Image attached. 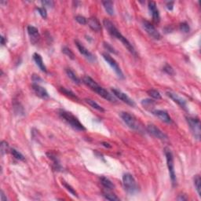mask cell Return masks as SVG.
Listing matches in <instances>:
<instances>
[{"instance_id":"1","label":"cell","mask_w":201,"mask_h":201,"mask_svg":"<svg viewBox=\"0 0 201 201\" xmlns=\"http://www.w3.org/2000/svg\"><path fill=\"white\" fill-rule=\"evenodd\" d=\"M103 25L104 26H105V28H106L107 31H108V32L109 33L112 37L119 39V41H121V43L126 46L127 49L131 54H134V55H136V51L135 50H134V46H132V44L128 41L127 39L121 33L119 32V31L116 28V26H115L112 22H110L109 20L105 19L103 21Z\"/></svg>"},{"instance_id":"2","label":"cell","mask_w":201,"mask_h":201,"mask_svg":"<svg viewBox=\"0 0 201 201\" xmlns=\"http://www.w3.org/2000/svg\"><path fill=\"white\" fill-rule=\"evenodd\" d=\"M83 83H84L85 85H87L88 87H90L93 91H94L95 93H97L98 95H100L101 97L105 98V100H107L108 102H116V99L115 98L114 95L111 94V93L107 91L105 89H104L103 87L98 85L91 77L88 76V75L84 76L83 77Z\"/></svg>"},{"instance_id":"3","label":"cell","mask_w":201,"mask_h":201,"mask_svg":"<svg viewBox=\"0 0 201 201\" xmlns=\"http://www.w3.org/2000/svg\"><path fill=\"white\" fill-rule=\"evenodd\" d=\"M58 114L59 116H61V118H62L68 124L70 125L73 129L77 130V131H86L85 127L80 123L79 120L71 112L65 111V110L60 109L58 112Z\"/></svg>"},{"instance_id":"4","label":"cell","mask_w":201,"mask_h":201,"mask_svg":"<svg viewBox=\"0 0 201 201\" xmlns=\"http://www.w3.org/2000/svg\"><path fill=\"white\" fill-rule=\"evenodd\" d=\"M164 153H165L167 168H168L169 174H170V179H171L172 184H173V185H175L177 182V179L175 170V164H174L173 154H172L171 151L169 149H167V148H166V149H164Z\"/></svg>"},{"instance_id":"5","label":"cell","mask_w":201,"mask_h":201,"mask_svg":"<svg viewBox=\"0 0 201 201\" xmlns=\"http://www.w3.org/2000/svg\"><path fill=\"white\" fill-rule=\"evenodd\" d=\"M123 184L125 190L130 194H134L137 191V185L132 175L127 173L123 176Z\"/></svg>"},{"instance_id":"6","label":"cell","mask_w":201,"mask_h":201,"mask_svg":"<svg viewBox=\"0 0 201 201\" xmlns=\"http://www.w3.org/2000/svg\"><path fill=\"white\" fill-rule=\"evenodd\" d=\"M186 121L188 123L189 127L193 133V136L195 138L199 140L200 138L201 134V127H200V121L199 119L196 117H193V116H187Z\"/></svg>"},{"instance_id":"7","label":"cell","mask_w":201,"mask_h":201,"mask_svg":"<svg viewBox=\"0 0 201 201\" xmlns=\"http://www.w3.org/2000/svg\"><path fill=\"white\" fill-rule=\"evenodd\" d=\"M120 117L123 119V121L127 125L128 127L132 130H135V131H140L141 126L134 116L126 112H123L120 113Z\"/></svg>"},{"instance_id":"8","label":"cell","mask_w":201,"mask_h":201,"mask_svg":"<svg viewBox=\"0 0 201 201\" xmlns=\"http://www.w3.org/2000/svg\"><path fill=\"white\" fill-rule=\"evenodd\" d=\"M102 57L105 59V61L109 65L110 67L114 70V72H116V74L117 75V76L119 77V78H124V75H123V72H122L121 69H120V67H119L118 63L116 62L114 58H112V57L109 54H107V53H103V54H102Z\"/></svg>"},{"instance_id":"9","label":"cell","mask_w":201,"mask_h":201,"mask_svg":"<svg viewBox=\"0 0 201 201\" xmlns=\"http://www.w3.org/2000/svg\"><path fill=\"white\" fill-rule=\"evenodd\" d=\"M142 24L143 28L146 30V32L149 34V36H151L152 39H156V40H159V39H161V35L152 24H151L149 22H147V21H144Z\"/></svg>"},{"instance_id":"10","label":"cell","mask_w":201,"mask_h":201,"mask_svg":"<svg viewBox=\"0 0 201 201\" xmlns=\"http://www.w3.org/2000/svg\"><path fill=\"white\" fill-rule=\"evenodd\" d=\"M112 92L113 95H114L116 98H117L118 99H119L120 101L123 102L124 103L127 104V105H130V106H132V107L135 106V103H134V101H133V100L131 99L127 94H126L125 93L122 92L121 90H119L116 88H112Z\"/></svg>"},{"instance_id":"11","label":"cell","mask_w":201,"mask_h":201,"mask_svg":"<svg viewBox=\"0 0 201 201\" xmlns=\"http://www.w3.org/2000/svg\"><path fill=\"white\" fill-rule=\"evenodd\" d=\"M147 131L152 136H154L156 138L160 139L162 141L167 140V136L160 129H159L157 127H156L154 124H149L147 126Z\"/></svg>"},{"instance_id":"12","label":"cell","mask_w":201,"mask_h":201,"mask_svg":"<svg viewBox=\"0 0 201 201\" xmlns=\"http://www.w3.org/2000/svg\"><path fill=\"white\" fill-rule=\"evenodd\" d=\"M75 46H76V47L78 48V50H79V51L80 54H82V55H84V57H85L88 60V61L93 62V61H94L95 60H96V57H95V56L93 55L92 53H90V51H89L88 50H87V48H86L85 46L82 44V43L79 41V40H75Z\"/></svg>"},{"instance_id":"13","label":"cell","mask_w":201,"mask_h":201,"mask_svg":"<svg viewBox=\"0 0 201 201\" xmlns=\"http://www.w3.org/2000/svg\"><path fill=\"white\" fill-rule=\"evenodd\" d=\"M152 114L154 116H156V117H158L160 120H162L163 122L167 123H171L172 119L170 118V116H169V114L167 113V111L165 110H161V109H156L152 111Z\"/></svg>"},{"instance_id":"14","label":"cell","mask_w":201,"mask_h":201,"mask_svg":"<svg viewBox=\"0 0 201 201\" xmlns=\"http://www.w3.org/2000/svg\"><path fill=\"white\" fill-rule=\"evenodd\" d=\"M32 89L33 90H34L35 93H36L39 98L44 100L49 98V94H48V92L46 91V89L43 88V87H41V86L39 85L38 84H33Z\"/></svg>"},{"instance_id":"15","label":"cell","mask_w":201,"mask_h":201,"mask_svg":"<svg viewBox=\"0 0 201 201\" xmlns=\"http://www.w3.org/2000/svg\"><path fill=\"white\" fill-rule=\"evenodd\" d=\"M167 95L174 101L175 103L178 104L181 108H184V109H186V102H185V100L183 99L182 98H181L180 96H178L177 93H173L171 91L167 92Z\"/></svg>"},{"instance_id":"16","label":"cell","mask_w":201,"mask_h":201,"mask_svg":"<svg viewBox=\"0 0 201 201\" xmlns=\"http://www.w3.org/2000/svg\"><path fill=\"white\" fill-rule=\"evenodd\" d=\"M149 10L151 12V13H152L153 22H156V23H159L160 21V15L155 2L151 1V2H149Z\"/></svg>"},{"instance_id":"17","label":"cell","mask_w":201,"mask_h":201,"mask_svg":"<svg viewBox=\"0 0 201 201\" xmlns=\"http://www.w3.org/2000/svg\"><path fill=\"white\" fill-rule=\"evenodd\" d=\"M28 33L33 44H36V43L39 42V39H40V35H39V30L36 27L31 26V25L28 26Z\"/></svg>"},{"instance_id":"18","label":"cell","mask_w":201,"mask_h":201,"mask_svg":"<svg viewBox=\"0 0 201 201\" xmlns=\"http://www.w3.org/2000/svg\"><path fill=\"white\" fill-rule=\"evenodd\" d=\"M87 23H88L89 27L93 31L98 32V31H101V30H102V25L100 24L99 21L95 17H91L89 18L88 21H87Z\"/></svg>"},{"instance_id":"19","label":"cell","mask_w":201,"mask_h":201,"mask_svg":"<svg viewBox=\"0 0 201 201\" xmlns=\"http://www.w3.org/2000/svg\"><path fill=\"white\" fill-rule=\"evenodd\" d=\"M33 60H34L36 64L37 65V66L39 68V69H40L42 72H47L46 66H45L44 63H43V58H42L40 54H37V53H35V54H33Z\"/></svg>"},{"instance_id":"20","label":"cell","mask_w":201,"mask_h":201,"mask_svg":"<svg viewBox=\"0 0 201 201\" xmlns=\"http://www.w3.org/2000/svg\"><path fill=\"white\" fill-rule=\"evenodd\" d=\"M102 4L103 7L105 8V10H106V12L108 13V15L110 16H113L115 14V10L114 7H113V2L112 1H102Z\"/></svg>"},{"instance_id":"21","label":"cell","mask_w":201,"mask_h":201,"mask_svg":"<svg viewBox=\"0 0 201 201\" xmlns=\"http://www.w3.org/2000/svg\"><path fill=\"white\" fill-rule=\"evenodd\" d=\"M100 182H101V184L105 187L106 189L108 190H112L114 189L115 185L112 182L110 181L108 178H105V177H102V178H100Z\"/></svg>"},{"instance_id":"22","label":"cell","mask_w":201,"mask_h":201,"mask_svg":"<svg viewBox=\"0 0 201 201\" xmlns=\"http://www.w3.org/2000/svg\"><path fill=\"white\" fill-rule=\"evenodd\" d=\"M46 155H47V156L49 157V159H50V160L53 161V163H54L53 164H54V168H55V170H61V164H60V163H59V160L57 158V156H56L54 154L50 153V152H47Z\"/></svg>"},{"instance_id":"23","label":"cell","mask_w":201,"mask_h":201,"mask_svg":"<svg viewBox=\"0 0 201 201\" xmlns=\"http://www.w3.org/2000/svg\"><path fill=\"white\" fill-rule=\"evenodd\" d=\"M85 102H87V104H88L89 105H90V106L92 107V108H93L94 109L98 110V111L101 112H104L105 111V109H104L103 108H102L101 105H98V103H97L95 101H93V100L92 99H90V98H86L85 99Z\"/></svg>"},{"instance_id":"24","label":"cell","mask_w":201,"mask_h":201,"mask_svg":"<svg viewBox=\"0 0 201 201\" xmlns=\"http://www.w3.org/2000/svg\"><path fill=\"white\" fill-rule=\"evenodd\" d=\"M65 72H66V74H67L68 76H69V78H70L74 83H75V84H81V80H80V79L77 77V75H75V73L73 72V71L71 70L70 69H66Z\"/></svg>"},{"instance_id":"25","label":"cell","mask_w":201,"mask_h":201,"mask_svg":"<svg viewBox=\"0 0 201 201\" xmlns=\"http://www.w3.org/2000/svg\"><path fill=\"white\" fill-rule=\"evenodd\" d=\"M193 183H194V186L196 188L198 195H199V196H201V178L199 175H196L194 177V178H193Z\"/></svg>"},{"instance_id":"26","label":"cell","mask_w":201,"mask_h":201,"mask_svg":"<svg viewBox=\"0 0 201 201\" xmlns=\"http://www.w3.org/2000/svg\"><path fill=\"white\" fill-rule=\"evenodd\" d=\"M60 90H61V93H63L65 95H66L67 97L70 98L71 99L75 100V101H79V100L78 97H77L73 92H72L71 90H67V89L65 88V87H60Z\"/></svg>"},{"instance_id":"27","label":"cell","mask_w":201,"mask_h":201,"mask_svg":"<svg viewBox=\"0 0 201 201\" xmlns=\"http://www.w3.org/2000/svg\"><path fill=\"white\" fill-rule=\"evenodd\" d=\"M147 93H148V94H149L151 98H153V99L160 100L161 98H162V97H161V94H160V92L156 90H154V89H151V90H149L147 91Z\"/></svg>"},{"instance_id":"28","label":"cell","mask_w":201,"mask_h":201,"mask_svg":"<svg viewBox=\"0 0 201 201\" xmlns=\"http://www.w3.org/2000/svg\"><path fill=\"white\" fill-rule=\"evenodd\" d=\"M62 185L66 189V190H67V191H69V193L72 195V196H75V197H78V194H77V193L75 192V190L74 189L72 188V187L69 184H68L67 182H65V181H62Z\"/></svg>"},{"instance_id":"29","label":"cell","mask_w":201,"mask_h":201,"mask_svg":"<svg viewBox=\"0 0 201 201\" xmlns=\"http://www.w3.org/2000/svg\"><path fill=\"white\" fill-rule=\"evenodd\" d=\"M103 196L105 197V199H108V200H119V198L117 197L115 194L113 193H109V192H103Z\"/></svg>"},{"instance_id":"30","label":"cell","mask_w":201,"mask_h":201,"mask_svg":"<svg viewBox=\"0 0 201 201\" xmlns=\"http://www.w3.org/2000/svg\"><path fill=\"white\" fill-rule=\"evenodd\" d=\"M11 153H12V155L13 156V157H14V158H16L17 160H21V161H24V160H25V157L24 156L22 155L21 152H18V151L16 150L15 149H11Z\"/></svg>"},{"instance_id":"31","label":"cell","mask_w":201,"mask_h":201,"mask_svg":"<svg viewBox=\"0 0 201 201\" xmlns=\"http://www.w3.org/2000/svg\"><path fill=\"white\" fill-rule=\"evenodd\" d=\"M62 52L64 53L65 55H67L69 58L72 59V60L75 59V54H74V53L71 50V49L67 47V46H64V47L62 48Z\"/></svg>"},{"instance_id":"32","label":"cell","mask_w":201,"mask_h":201,"mask_svg":"<svg viewBox=\"0 0 201 201\" xmlns=\"http://www.w3.org/2000/svg\"><path fill=\"white\" fill-rule=\"evenodd\" d=\"M8 149H9L8 143H7V141H2V142H1V148H0L1 156H3L7 153V152L8 151Z\"/></svg>"},{"instance_id":"33","label":"cell","mask_w":201,"mask_h":201,"mask_svg":"<svg viewBox=\"0 0 201 201\" xmlns=\"http://www.w3.org/2000/svg\"><path fill=\"white\" fill-rule=\"evenodd\" d=\"M141 104L144 107H146V108H152L155 105V102L151 99H145L142 100V102H141Z\"/></svg>"},{"instance_id":"34","label":"cell","mask_w":201,"mask_h":201,"mask_svg":"<svg viewBox=\"0 0 201 201\" xmlns=\"http://www.w3.org/2000/svg\"><path fill=\"white\" fill-rule=\"evenodd\" d=\"M75 21H76L77 22H78L79 24H80V25H87V19L84 16H81V15H78V16H76L75 17Z\"/></svg>"},{"instance_id":"35","label":"cell","mask_w":201,"mask_h":201,"mask_svg":"<svg viewBox=\"0 0 201 201\" xmlns=\"http://www.w3.org/2000/svg\"><path fill=\"white\" fill-rule=\"evenodd\" d=\"M179 28H180V30H181V31H183V32H185V33L189 32L190 30L189 25V24L187 23V22H182V23L180 24Z\"/></svg>"},{"instance_id":"36","label":"cell","mask_w":201,"mask_h":201,"mask_svg":"<svg viewBox=\"0 0 201 201\" xmlns=\"http://www.w3.org/2000/svg\"><path fill=\"white\" fill-rule=\"evenodd\" d=\"M164 71L166 72V73L168 74V75H175V71H174L173 68H172L170 65H169L168 64H167L164 65Z\"/></svg>"},{"instance_id":"37","label":"cell","mask_w":201,"mask_h":201,"mask_svg":"<svg viewBox=\"0 0 201 201\" xmlns=\"http://www.w3.org/2000/svg\"><path fill=\"white\" fill-rule=\"evenodd\" d=\"M38 12L39 13V14L41 15V17L44 19H46L47 17V13H46V10L44 8V7H39L37 8Z\"/></svg>"},{"instance_id":"38","label":"cell","mask_w":201,"mask_h":201,"mask_svg":"<svg viewBox=\"0 0 201 201\" xmlns=\"http://www.w3.org/2000/svg\"><path fill=\"white\" fill-rule=\"evenodd\" d=\"M104 47L108 51H109L110 53H112V54H117V52L116 51V50L108 43H104Z\"/></svg>"},{"instance_id":"39","label":"cell","mask_w":201,"mask_h":201,"mask_svg":"<svg viewBox=\"0 0 201 201\" xmlns=\"http://www.w3.org/2000/svg\"><path fill=\"white\" fill-rule=\"evenodd\" d=\"M42 4L43 7H48V8H52L54 6V2L53 1H42Z\"/></svg>"},{"instance_id":"40","label":"cell","mask_w":201,"mask_h":201,"mask_svg":"<svg viewBox=\"0 0 201 201\" xmlns=\"http://www.w3.org/2000/svg\"><path fill=\"white\" fill-rule=\"evenodd\" d=\"M31 79H32V81L34 82V84H37V83L40 82V81H42V79L40 78V77L39 76V75H32V78H31Z\"/></svg>"},{"instance_id":"41","label":"cell","mask_w":201,"mask_h":201,"mask_svg":"<svg viewBox=\"0 0 201 201\" xmlns=\"http://www.w3.org/2000/svg\"><path fill=\"white\" fill-rule=\"evenodd\" d=\"M0 200L1 201H7V197L5 196V193H3L2 190H1L0 192Z\"/></svg>"},{"instance_id":"42","label":"cell","mask_w":201,"mask_h":201,"mask_svg":"<svg viewBox=\"0 0 201 201\" xmlns=\"http://www.w3.org/2000/svg\"><path fill=\"white\" fill-rule=\"evenodd\" d=\"M167 8L168 10H172L174 8V2H168L167 3Z\"/></svg>"},{"instance_id":"43","label":"cell","mask_w":201,"mask_h":201,"mask_svg":"<svg viewBox=\"0 0 201 201\" xmlns=\"http://www.w3.org/2000/svg\"><path fill=\"white\" fill-rule=\"evenodd\" d=\"M178 200H187V197H185L184 195H179L178 198H177Z\"/></svg>"},{"instance_id":"44","label":"cell","mask_w":201,"mask_h":201,"mask_svg":"<svg viewBox=\"0 0 201 201\" xmlns=\"http://www.w3.org/2000/svg\"><path fill=\"white\" fill-rule=\"evenodd\" d=\"M6 40H5V38L3 37V36H1V44L2 45V46H3V45H5V43H6Z\"/></svg>"},{"instance_id":"45","label":"cell","mask_w":201,"mask_h":201,"mask_svg":"<svg viewBox=\"0 0 201 201\" xmlns=\"http://www.w3.org/2000/svg\"><path fill=\"white\" fill-rule=\"evenodd\" d=\"M102 146H105V147H106V148H111V146H110V145L108 144V143H107V142H102Z\"/></svg>"}]
</instances>
